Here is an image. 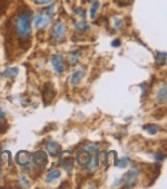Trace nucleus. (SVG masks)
Instances as JSON below:
<instances>
[{
  "instance_id": "f257e3e1",
  "label": "nucleus",
  "mask_w": 167,
  "mask_h": 189,
  "mask_svg": "<svg viewBox=\"0 0 167 189\" xmlns=\"http://www.w3.org/2000/svg\"><path fill=\"white\" fill-rule=\"evenodd\" d=\"M31 18L32 13L30 10L19 13L13 20V28L17 36L21 40H26L31 34Z\"/></svg>"
},
{
  "instance_id": "f03ea898",
  "label": "nucleus",
  "mask_w": 167,
  "mask_h": 189,
  "mask_svg": "<svg viewBox=\"0 0 167 189\" xmlns=\"http://www.w3.org/2000/svg\"><path fill=\"white\" fill-rule=\"evenodd\" d=\"M66 33H67V27L62 21L58 20L57 23L54 25L52 29V40L55 44H59V43L64 42L65 37H66Z\"/></svg>"
},
{
  "instance_id": "7ed1b4c3",
  "label": "nucleus",
  "mask_w": 167,
  "mask_h": 189,
  "mask_svg": "<svg viewBox=\"0 0 167 189\" xmlns=\"http://www.w3.org/2000/svg\"><path fill=\"white\" fill-rule=\"evenodd\" d=\"M54 8H55V7L52 6L49 10H46L44 13H38V15L35 17L34 24H35L36 29H42V28H45V27L48 25L50 19H52V13H52V11H54Z\"/></svg>"
},
{
  "instance_id": "20e7f679",
  "label": "nucleus",
  "mask_w": 167,
  "mask_h": 189,
  "mask_svg": "<svg viewBox=\"0 0 167 189\" xmlns=\"http://www.w3.org/2000/svg\"><path fill=\"white\" fill-rule=\"evenodd\" d=\"M31 153H29L26 150H21L17 153L16 156V162L23 169H30L31 167Z\"/></svg>"
},
{
  "instance_id": "39448f33",
  "label": "nucleus",
  "mask_w": 167,
  "mask_h": 189,
  "mask_svg": "<svg viewBox=\"0 0 167 189\" xmlns=\"http://www.w3.org/2000/svg\"><path fill=\"white\" fill-rule=\"evenodd\" d=\"M139 172H140V170H139L138 167H133L128 171V173L124 177V183H125L127 188H132L137 183V178L139 176Z\"/></svg>"
},
{
  "instance_id": "423d86ee",
  "label": "nucleus",
  "mask_w": 167,
  "mask_h": 189,
  "mask_svg": "<svg viewBox=\"0 0 167 189\" xmlns=\"http://www.w3.org/2000/svg\"><path fill=\"white\" fill-rule=\"evenodd\" d=\"M71 151H64L59 154V163L68 172H70L74 167V160L71 158Z\"/></svg>"
},
{
  "instance_id": "0eeeda50",
  "label": "nucleus",
  "mask_w": 167,
  "mask_h": 189,
  "mask_svg": "<svg viewBox=\"0 0 167 189\" xmlns=\"http://www.w3.org/2000/svg\"><path fill=\"white\" fill-rule=\"evenodd\" d=\"M57 92H56V88L54 86L52 82H48L46 83L45 86H44V90H42V96H44V101L46 103H50V102L55 98Z\"/></svg>"
},
{
  "instance_id": "6e6552de",
  "label": "nucleus",
  "mask_w": 167,
  "mask_h": 189,
  "mask_svg": "<svg viewBox=\"0 0 167 189\" xmlns=\"http://www.w3.org/2000/svg\"><path fill=\"white\" fill-rule=\"evenodd\" d=\"M31 159L32 162L35 163L37 167H46L48 165V157H47V153L42 150H38L36 151L34 154H31Z\"/></svg>"
},
{
  "instance_id": "1a4fd4ad",
  "label": "nucleus",
  "mask_w": 167,
  "mask_h": 189,
  "mask_svg": "<svg viewBox=\"0 0 167 189\" xmlns=\"http://www.w3.org/2000/svg\"><path fill=\"white\" fill-rule=\"evenodd\" d=\"M52 66H54V69H55L56 73L61 74V73L65 71L64 56L61 55V54H56V55L52 56Z\"/></svg>"
},
{
  "instance_id": "9d476101",
  "label": "nucleus",
  "mask_w": 167,
  "mask_h": 189,
  "mask_svg": "<svg viewBox=\"0 0 167 189\" xmlns=\"http://www.w3.org/2000/svg\"><path fill=\"white\" fill-rule=\"evenodd\" d=\"M90 159H91V153L88 152L87 150H80L79 152L77 153V156H76V161L79 166L81 167H86L88 163H89Z\"/></svg>"
},
{
  "instance_id": "9b49d317",
  "label": "nucleus",
  "mask_w": 167,
  "mask_h": 189,
  "mask_svg": "<svg viewBox=\"0 0 167 189\" xmlns=\"http://www.w3.org/2000/svg\"><path fill=\"white\" fill-rule=\"evenodd\" d=\"M46 149H47V152L49 153V156L56 157L59 153L60 147H59L58 142H56V141H48L47 144H46Z\"/></svg>"
},
{
  "instance_id": "f8f14e48",
  "label": "nucleus",
  "mask_w": 167,
  "mask_h": 189,
  "mask_svg": "<svg viewBox=\"0 0 167 189\" xmlns=\"http://www.w3.org/2000/svg\"><path fill=\"white\" fill-rule=\"evenodd\" d=\"M156 100H157L158 103H161V104H164L166 103V100H167V86L166 84H163L159 87V90L157 91L156 93Z\"/></svg>"
},
{
  "instance_id": "ddd939ff",
  "label": "nucleus",
  "mask_w": 167,
  "mask_h": 189,
  "mask_svg": "<svg viewBox=\"0 0 167 189\" xmlns=\"http://www.w3.org/2000/svg\"><path fill=\"white\" fill-rule=\"evenodd\" d=\"M84 75H85V72L79 69V71H76L71 74V77H70V83L73 86H77L79 83L81 82V80L84 78Z\"/></svg>"
},
{
  "instance_id": "4468645a",
  "label": "nucleus",
  "mask_w": 167,
  "mask_h": 189,
  "mask_svg": "<svg viewBox=\"0 0 167 189\" xmlns=\"http://www.w3.org/2000/svg\"><path fill=\"white\" fill-rule=\"evenodd\" d=\"M166 52H156L155 53V62L157 66L166 65Z\"/></svg>"
},
{
  "instance_id": "2eb2a0df",
  "label": "nucleus",
  "mask_w": 167,
  "mask_h": 189,
  "mask_svg": "<svg viewBox=\"0 0 167 189\" xmlns=\"http://www.w3.org/2000/svg\"><path fill=\"white\" fill-rule=\"evenodd\" d=\"M60 177V171L59 170H52V171H49L47 173V176H46V183H52L54 180L58 179Z\"/></svg>"
},
{
  "instance_id": "dca6fc26",
  "label": "nucleus",
  "mask_w": 167,
  "mask_h": 189,
  "mask_svg": "<svg viewBox=\"0 0 167 189\" xmlns=\"http://www.w3.org/2000/svg\"><path fill=\"white\" fill-rule=\"evenodd\" d=\"M18 73H19V69H18V67H9V69H7L6 71H3L2 76L3 77L13 78L18 75Z\"/></svg>"
},
{
  "instance_id": "f3484780",
  "label": "nucleus",
  "mask_w": 167,
  "mask_h": 189,
  "mask_svg": "<svg viewBox=\"0 0 167 189\" xmlns=\"http://www.w3.org/2000/svg\"><path fill=\"white\" fill-rule=\"evenodd\" d=\"M117 153L116 151H109V152H107V158H106V168H108L109 166L112 165H115V161L117 159V156H116Z\"/></svg>"
},
{
  "instance_id": "a211bd4d",
  "label": "nucleus",
  "mask_w": 167,
  "mask_h": 189,
  "mask_svg": "<svg viewBox=\"0 0 167 189\" xmlns=\"http://www.w3.org/2000/svg\"><path fill=\"white\" fill-rule=\"evenodd\" d=\"M1 160L5 161L6 165L9 167V168L12 167V159H11V153H10V151H3V152L1 153Z\"/></svg>"
},
{
  "instance_id": "6ab92c4d",
  "label": "nucleus",
  "mask_w": 167,
  "mask_h": 189,
  "mask_svg": "<svg viewBox=\"0 0 167 189\" xmlns=\"http://www.w3.org/2000/svg\"><path fill=\"white\" fill-rule=\"evenodd\" d=\"M75 28H76L77 31L83 33V31H88L90 29V26L85 21H78V23L75 24Z\"/></svg>"
},
{
  "instance_id": "aec40b11",
  "label": "nucleus",
  "mask_w": 167,
  "mask_h": 189,
  "mask_svg": "<svg viewBox=\"0 0 167 189\" xmlns=\"http://www.w3.org/2000/svg\"><path fill=\"white\" fill-rule=\"evenodd\" d=\"M144 130L147 131L148 134L154 135V134L157 133V131H159V127L156 124H146V125H144Z\"/></svg>"
},
{
  "instance_id": "412c9836",
  "label": "nucleus",
  "mask_w": 167,
  "mask_h": 189,
  "mask_svg": "<svg viewBox=\"0 0 167 189\" xmlns=\"http://www.w3.org/2000/svg\"><path fill=\"white\" fill-rule=\"evenodd\" d=\"M128 162H129L128 157H124L122 159H116L115 166H117L118 168H126L127 165H128Z\"/></svg>"
},
{
  "instance_id": "4be33fe9",
  "label": "nucleus",
  "mask_w": 167,
  "mask_h": 189,
  "mask_svg": "<svg viewBox=\"0 0 167 189\" xmlns=\"http://www.w3.org/2000/svg\"><path fill=\"white\" fill-rule=\"evenodd\" d=\"M87 168L89 171H95L97 167H98V162H97V157L96 156H91V159H90L89 163L87 165Z\"/></svg>"
},
{
  "instance_id": "5701e85b",
  "label": "nucleus",
  "mask_w": 167,
  "mask_h": 189,
  "mask_svg": "<svg viewBox=\"0 0 167 189\" xmlns=\"http://www.w3.org/2000/svg\"><path fill=\"white\" fill-rule=\"evenodd\" d=\"M98 8H99V2H98V1H94L93 5H91V8H90V13H89V16L91 19H95Z\"/></svg>"
},
{
  "instance_id": "b1692460",
  "label": "nucleus",
  "mask_w": 167,
  "mask_h": 189,
  "mask_svg": "<svg viewBox=\"0 0 167 189\" xmlns=\"http://www.w3.org/2000/svg\"><path fill=\"white\" fill-rule=\"evenodd\" d=\"M79 56H80V53H73L69 55V63H70L71 65H75V64H77L78 61H79Z\"/></svg>"
},
{
  "instance_id": "393cba45",
  "label": "nucleus",
  "mask_w": 167,
  "mask_h": 189,
  "mask_svg": "<svg viewBox=\"0 0 167 189\" xmlns=\"http://www.w3.org/2000/svg\"><path fill=\"white\" fill-rule=\"evenodd\" d=\"M2 125L6 127V114L2 109H0V129H2Z\"/></svg>"
},
{
  "instance_id": "a878e982",
  "label": "nucleus",
  "mask_w": 167,
  "mask_h": 189,
  "mask_svg": "<svg viewBox=\"0 0 167 189\" xmlns=\"http://www.w3.org/2000/svg\"><path fill=\"white\" fill-rule=\"evenodd\" d=\"M8 8V0H0V15H2Z\"/></svg>"
},
{
  "instance_id": "bb28decb",
  "label": "nucleus",
  "mask_w": 167,
  "mask_h": 189,
  "mask_svg": "<svg viewBox=\"0 0 167 189\" xmlns=\"http://www.w3.org/2000/svg\"><path fill=\"white\" fill-rule=\"evenodd\" d=\"M19 183L23 185V187H26V188H28V187H30V183H29V180L27 179L25 176H20L19 177Z\"/></svg>"
},
{
  "instance_id": "cd10ccee",
  "label": "nucleus",
  "mask_w": 167,
  "mask_h": 189,
  "mask_svg": "<svg viewBox=\"0 0 167 189\" xmlns=\"http://www.w3.org/2000/svg\"><path fill=\"white\" fill-rule=\"evenodd\" d=\"M116 1H117V5H118V6L124 7V6H128V5H132L134 0H116Z\"/></svg>"
},
{
  "instance_id": "c85d7f7f",
  "label": "nucleus",
  "mask_w": 167,
  "mask_h": 189,
  "mask_svg": "<svg viewBox=\"0 0 167 189\" xmlns=\"http://www.w3.org/2000/svg\"><path fill=\"white\" fill-rule=\"evenodd\" d=\"M36 5H39V6H44V5H50V3L54 1V0H34Z\"/></svg>"
},
{
  "instance_id": "c756f323",
  "label": "nucleus",
  "mask_w": 167,
  "mask_h": 189,
  "mask_svg": "<svg viewBox=\"0 0 167 189\" xmlns=\"http://www.w3.org/2000/svg\"><path fill=\"white\" fill-rule=\"evenodd\" d=\"M74 13H75V15H78V16L83 17V18H85V16H86V13H85V10H84L83 8H75V9H74Z\"/></svg>"
},
{
  "instance_id": "7c9ffc66",
  "label": "nucleus",
  "mask_w": 167,
  "mask_h": 189,
  "mask_svg": "<svg viewBox=\"0 0 167 189\" xmlns=\"http://www.w3.org/2000/svg\"><path fill=\"white\" fill-rule=\"evenodd\" d=\"M165 154L164 153H162V152H156L155 153V159L157 160V161H164L165 160Z\"/></svg>"
},
{
  "instance_id": "2f4dec72",
  "label": "nucleus",
  "mask_w": 167,
  "mask_h": 189,
  "mask_svg": "<svg viewBox=\"0 0 167 189\" xmlns=\"http://www.w3.org/2000/svg\"><path fill=\"white\" fill-rule=\"evenodd\" d=\"M98 149V144H90V146H87L86 148H85V150H87L88 152H93V151L97 150Z\"/></svg>"
},
{
  "instance_id": "473e14b6",
  "label": "nucleus",
  "mask_w": 167,
  "mask_h": 189,
  "mask_svg": "<svg viewBox=\"0 0 167 189\" xmlns=\"http://www.w3.org/2000/svg\"><path fill=\"white\" fill-rule=\"evenodd\" d=\"M123 20L119 19V18H115V28H118V29H120V28H123Z\"/></svg>"
},
{
  "instance_id": "72a5a7b5",
  "label": "nucleus",
  "mask_w": 167,
  "mask_h": 189,
  "mask_svg": "<svg viewBox=\"0 0 167 189\" xmlns=\"http://www.w3.org/2000/svg\"><path fill=\"white\" fill-rule=\"evenodd\" d=\"M140 87H141V90H143V98H144V95H146L147 94V84H141L140 85Z\"/></svg>"
},
{
  "instance_id": "f704fd0d",
  "label": "nucleus",
  "mask_w": 167,
  "mask_h": 189,
  "mask_svg": "<svg viewBox=\"0 0 167 189\" xmlns=\"http://www.w3.org/2000/svg\"><path fill=\"white\" fill-rule=\"evenodd\" d=\"M112 47H118V46H120V40H119V39H115V40H112Z\"/></svg>"
},
{
  "instance_id": "c9c22d12",
  "label": "nucleus",
  "mask_w": 167,
  "mask_h": 189,
  "mask_svg": "<svg viewBox=\"0 0 167 189\" xmlns=\"http://www.w3.org/2000/svg\"><path fill=\"white\" fill-rule=\"evenodd\" d=\"M91 1H96V0H91Z\"/></svg>"
}]
</instances>
